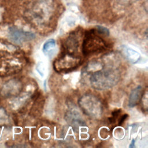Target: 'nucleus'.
Returning <instances> with one entry per match:
<instances>
[{"label": "nucleus", "mask_w": 148, "mask_h": 148, "mask_svg": "<svg viewBox=\"0 0 148 148\" xmlns=\"http://www.w3.org/2000/svg\"><path fill=\"white\" fill-rule=\"evenodd\" d=\"M120 74L116 68H102L91 73L89 78L91 86L98 90H103L113 87L119 81Z\"/></svg>", "instance_id": "nucleus-1"}, {"label": "nucleus", "mask_w": 148, "mask_h": 148, "mask_svg": "<svg viewBox=\"0 0 148 148\" xmlns=\"http://www.w3.org/2000/svg\"><path fill=\"white\" fill-rule=\"evenodd\" d=\"M101 35L103 34L99 33L97 29H92L86 34L82 45L83 54L85 56L101 53L107 49L106 41L100 36Z\"/></svg>", "instance_id": "nucleus-2"}, {"label": "nucleus", "mask_w": 148, "mask_h": 148, "mask_svg": "<svg viewBox=\"0 0 148 148\" xmlns=\"http://www.w3.org/2000/svg\"><path fill=\"white\" fill-rule=\"evenodd\" d=\"M78 103L84 114L92 118L98 119L102 114V102L99 98L94 95L85 94L80 98Z\"/></svg>", "instance_id": "nucleus-3"}, {"label": "nucleus", "mask_w": 148, "mask_h": 148, "mask_svg": "<svg viewBox=\"0 0 148 148\" xmlns=\"http://www.w3.org/2000/svg\"><path fill=\"white\" fill-rule=\"evenodd\" d=\"M79 56L64 53L54 61V67L55 70L59 72L70 71L76 68L80 63Z\"/></svg>", "instance_id": "nucleus-4"}, {"label": "nucleus", "mask_w": 148, "mask_h": 148, "mask_svg": "<svg viewBox=\"0 0 148 148\" xmlns=\"http://www.w3.org/2000/svg\"><path fill=\"white\" fill-rule=\"evenodd\" d=\"M8 36L10 40L18 45L31 41L35 38V34L32 32L25 31L16 27L9 28Z\"/></svg>", "instance_id": "nucleus-5"}, {"label": "nucleus", "mask_w": 148, "mask_h": 148, "mask_svg": "<svg viewBox=\"0 0 148 148\" xmlns=\"http://www.w3.org/2000/svg\"><path fill=\"white\" fill-rule=\"evenodd\" d=\"M79 46V40L76 34H71L66 39L64 44L65 53L75 55L78 51Z\"/></svg>", "instance_id": "nucleus-6"}, {"label": "nucleus", "mask_w": 148, "mask_h": 148, "mask_svg": "<svg viewBox=\"0 0 148 148\" xmlns=\"http://www.w3.org/2000/svg\"><path fill=\"white\" fill-rule=\"evenodd\" d=\"M144 90L142 86H138L130 92L128 99V106L133 108L137 105L143 96Z\"/></svg>", "instance_id": "nucleus-7"}, {"label": "nucleus", "mask_w": 148, "mask_h": 148, "mask_svg": "<svg viewBox=\"0 0 148 148\" xmlns=\"http://www.w3.org/2000/svg\"><path fill=\"white\" fill-rule=\"evenodd\" d=\"M21 89V83L17 80H11L4 87L3 92L7 96L14 95L18 94Z\"/></svg>", "instance_id": "nucleus-8"}, {"label": "nucleus", "mask_w": 148, "mask_h": 148, "mask_svg": "<svg viewBox=\"0 0 148 148\" xmlns=\"http://www.w3.org/2000/svg\"><path fill=\"white\" fill-rule=\"evenodd\" d=\"M66 116L67 117V121L73 127H79L84 124V121L76 112L71 111Z\"/></svg>", "instance_id": "nucleus-9"}, {"label": "nucleus", "mask_w": 148, "mask_h": 148, "mask_svg": "<svg viewBox=\"0 0 148 148\" xmlns=\"http://www.w3.org/2000/svg\"><path fill=\"white\" fill-rule=\"evenodd\" d=\"M125 54L127 59L133 64L138 62L140 58V54L131 48L128 47L125 49Z\"/></svg>", "instance_id": "nucleus-10"}, {"label": "nucleus", "mask_w": 148, "mask_h": 148, "mask_svg": "<svg viewBox=\"0 0 148 148\" xmlns=\"http://www.w3.org/2000/svg\"><path fill=\"white\" fill-rule=\"evenodd\" d=\"M56 47V41L53 39H50L47 40L43 45L42 51L46 54H48L51 53V51H53Z\"/></svg>", "instance_id": "nucleus-11"}, {"label": "nucleus", "mask_w": 148, "mask_h": 148, "mask_svg": "<svg viewBox=\"0 0 148 148\" xmlns=\"http://www.w3.org/2000/svg\"><path fill=\"white\" fill-rule=\"evenodd\" d=\"M134 143H135V140L133 139L131 142V145H130V147H134Z\"/></svg>", "instance_id": "nucleus-12"}, {"label": "nucleus", "mask_w": 148, "mask_h": 148, "mask_svg": "<svg viewBox=\"0 0 148 148\" xmlns=\"http://www.w3.org/2000/svg\"><path fill=\"white\" fill-rule=\"evenodd\" d=\"M121 2H132L134 0H119Z\"/></svg>", "instance_id": "nucleus-13"}]
</instances>
